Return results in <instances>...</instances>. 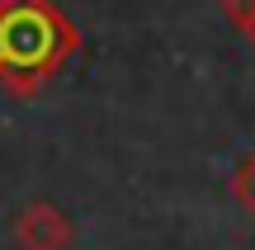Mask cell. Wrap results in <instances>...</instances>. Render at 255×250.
<instances>
[{
  "label": "cell",
  "mask_w": 255,
  "mask_h": 250,
  "mask_svg": "<svg viewBox=\"0 0 255 250\" xmlns=\"http://www.w3.org/2000/svg\"><path fill=\"white\" fill-rule=\"evenodd\" d=\"M232 198L255 217V151H251V156H241L237 175H232Z\"/></svg>",
  "instance_id": "3957f363"
},
{
  "label": "cell",
  "mask_w": 255,
  "mask_h": 250,
  "mask_svg": "<svg viewBox=\"0 0 255 250\" xmlns=\"http://www.w3.org/2000/svg\"><path fill=\"white\" fill-rule=\"evenodd\" d=\"M241 33H246V43L255 47V19H251V24H246V28H241Z\"/></svg>",
  "instance_id": "5b68a950"
},
{
  "label": "cell",
  "mask_w": 255,
  "mask_h": 250,
  "mask_svg": "<svg viewBox=\"0 0 255 250\" xmlns=\"http://www.w3.org/2000/svg\"><path fill=\"white\" fill-rule=\"evenodd\" d=\"M14 241L19 250H71L76 227L52 198H28L14 213Z\"/></svg>",
  "instance_id": "7a4b0ae2"
},
{
  "label": "cell",
  "mask_w": 255,
  "mask_h": 250,
  "mask_svg": "<svg viewBox=\"0 0 255 250\" xmlns=\"http://www.w3.org/2000/svg\"><path fill=\"white\" fill-rule=\"evenodd\" d=\"M218 5H222V14H227V24L237 28V33L255 19V0H218Z\"/></svg>",
  "instance_id": "277c9868"
},
{
  "label": "cell",
  "mask_w": 255,
  "mask_h": 250,
  "mask_svg": "<svg viewBox=\"0 0 255 250\" xmlns=\"http://www.w3.org/2000/svg\"><path fill=\"white\" fill-rule=\"evenodd\" d=\"M81 33L57 0H0V90L33 99L76 57Z\"/></svg>",
  "instance_id": "6da1fadb"
}]
</instances>
